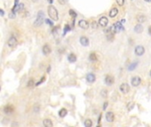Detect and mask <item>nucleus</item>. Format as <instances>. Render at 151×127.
Returning <instances> with one entry per match:
<instances>
[{"label": "nucleus", "instance_id": "30", "mask_svg": "<svg viewBox=\"0 0 151 127\" xmlns=\"http://www.w3.org/2000/svg\"><path fill=\"white\" fill-rule=\"evenodd\" d=\"M91 26H92V28H97V27H98V24H97V23H96L95 21H92V24H91Z\"/></svg>", "mask_w": 151, "mask_h": 127}, {"label": "nucleus", "instance_id": "2", "mask_svg": "<svg viewBox=\"0 0 151 127\" xmlns=\"http://www.w3.org/2000/svg\"><path fill=\"white\" fill-rule=\"evenodd\" d=\"M44 22V12L39 11L37 13V17L36 19V20L34 22V26L35 27H40Z\"/></svg>", "mask_w": 151, "mask_h": 127}, {"label": "nucleus", "instance_id": "26", "mask_svg": "<svg viewBox=\"0 0 151 127\" xmlns=\"http://www.w3.org/2000/svg\"><path fill=\"white\" fill-rule=\"evenodd\" d=\"M34 86H35V82H34V80L32 79L28 81V83H27V87H32Z\"/></svg>", "mask_w": 151, "mask_h": 127}, {"label": "nucleus", "instance_id": "17", "mask_svg": "<svg viewBox=\"0 0 151 127\" xmlns=\"http://www.w3.org/2000/svg\"><path fill=\"white\" fill-rule=\"evenodd\" d=\"M118 14V9L117 8H112L109 11V17L110 18H115Z\"/></svg>", "mask_w": 151, "mask_h": 127}, {"label": "nucleus", "instance_id": "27", "mask_svg": "<svg viewBox=\"0 0 151 127\" xmlns=\"http://www.w3.org/2000/svg\"><path fill=\"white\" fill-rule=\"evenodd\" d=\"M69 13L70 16H71L72 18H74V19H75L76 17H77V16H78L77 12L74 11V10H69Z\"/></svg>", "mask_w": 151, "mask_h": 127}, {"label": "nucleus", "instance_id": "19", "mask_svg": "<svg viewBox=\"0 0 151 127\" xmlns=\"http://www.w3.org/2000/svg\"><path fill=\"white\" fill-rule=\"evenodd\" d=\"M68 60L70 63H75L77 61V56L74 54V53H70L69 56H68Z\"/></svg>", "mask_w": 151, "mask_h": 127}, {"label": "nucleus", "instance_id": "42", "mask_svg": "<svg viewBox=\"0 0 151 127\" xmlns=\"http://www.w3.org/2000/svg\"><path fill=\"white\" fill-rule=\"evenodd\" d=\"M150 77H151V71H150Z\"/></svg>", "mask_w": 151, "mask_h": 127}, {"label": "nucleus", "instance_id": "24", "mask_svg": "<svg viewBox=\"0 0 151 127\" xmlns=\"http://www.w3.org/2000/svg\"><path fill=\"white\" fill-rule=\"evenodd\" d=\"M92 122L91 119H86L85 121V127H92Z\"/></svg>", "mask_w": 151, "mask_h": 127}, {"label": "nucleus", "instance_id": "1", "mask_svg": "<svg viewBox=\"0 0 151 127\" xmlns=\"http://www.w3.org/2000/svg\"><path fill=\"white\" fill-rule=\"evenodd\" d=\"M47 12H48V15H49V17L52 19V20H54V21H57L58 19H59V14H58V11L56 10V8L54 6H52V5H50L47 9Z\"/></svg>", "mask_w": 151, "mask_h": 127}, {"label": "nucleus", "instance_id": "36", "mask_svg": "<svg viewBox=\"0 0 151 127\" xmlns=\"http://www.w3.org/2000/svg\"><path fill=\"white\" fill-rule=\"evenodd\" d=\"M4 11L3 9H0V16H4Z\"/></svg>", "mask_w": 151, "mask_h": 127}, {"label": "nucleus", "instance_id": "21", "mask_svg": "<svg viewBox=\"0 0 151 127\" xmlns=\"http://www.w3.org/2000/svg\"><path fill=\"white\" fill-rule=\"evenodd\" d=\"M138 66V62H134V63H132L129 66H128V71H133V70L136 69V67Z\"/></svg>", "mask_w": 151, "mask_h": 127}, {"label": "nucleus", "instance_id": "20", "mask_svg": "<svg viewBox=\"0 0 151 127\" xmlns=\"http://www.w3.org/2000/svg\"><path fill=\"white\" fill-rule=\"evenodd\" d=\"M43 123H44V125L45 127H52L53 126V123H52V120L49 119V118L44 119V121H43Z\"/></svg>", "mask_w": 151, "mask_h": 127}, {"label": "nucleus", "instance_id": "40", "mask_svg": "<svg viewBox=\"0 0 151 127\" xmlns=\"http://www.w3.org/2000/svg\"><path fill=\"white\" fill-rule=\"evenodd\" d=\"M120 22L122 24H124V23H125V19H122V20H120Z\"/></svg>", "mask_w": 151, "mask_h": 127}, {"label": "nucleus", "instance_id": "3", "mask_svg": "<svg viewBox=\"0 0 151 127\" xmlns=\"http://www.w3.org/2000/svg\"><path fill=\"white\" fill-rule=\"evenodd\" d=\"M111 28H112V31L115 33H118V32H120L122 30H124V27H123V24H122L120 21L116 22V23H115L114 25L111 27Z\"/></svg>", "mask_w": 151, "mask_h": 127}, {"label": "nucleus", "instance_id": "41", "mask_svg": "<svg viewBox=\"0 0 151 127\" xmlns=\"http://www.w3.org/2000/svg\"><path fill=\"white\" fill-rule=\"evenodd\" d=\"M144 1H146V2H151V0H144Z\"/></svg>", "mask_w": 151, "mask_h": 127}, {"label": "nucleus", "instance_id": "6", "mask_svg": "<svg viewBox=\"0 0 151 127\" xmlns=\"http://www.w3.org/2000/svg\"><path fill=\"white\" fill-rule=\"evenodd\" d=\"M98 23H99V25L100 26V27H106L108 26V19L107 17L103 16V17H100V18H99Z\"/></svg>", "mask_w": 151, "mask_h": 127}, {"label": "nucleus", "instance_id": "8", "mask_svg": "<svg viewBox=\"0 0 151 127\" xmlns=\"http://www.w3.org/2000/svg\"><path fill=\"white\" fill-rule=\"evenodd\" d=\"M104 81H105L106 85H108V86H112L115 82V80H114V78H113V76H111V75H107V76L105 77Z\"/></svg>", "mask_w": 151, "mask_h": 127}, {"label": "nucleus", "instance_id": "39", "mask_svg": "<svg viewBox=\"0 0 151 127\" xmlns=\"http://www.w3.org/2000/svg\"><path fill=\"white\" fill-rule=\"evenodd\" d=\"M148 33H149V35H151V26L148 27Z\"/></svg>", "mask_w": 151, "mask_h": 127}, {"label": "nucleus", "instance_id": "7", "mask_svg": "<svg viewBox=\"0 0 151 127\" xmlns=\"http://www.w3.org/2000/svg\"><path fill=\"white\" fill-rule=\"evenodd\" d=\"M119 89H120V91H121L123 94H127L130 91V87L127 83H123L120 85Z\"/></svg>", "mask_w": 151, "mask_h": 127}, {"label": "nucleus", "instance_id": "12", "mask_svg": "<svg viewBox=\"0 0 151 127\" xmlns=\"http://www.w3.org/2000/svg\"><path fill=\"white\" fill-rule=\"evenodd\" d=\"M14 111V108L13 105H6L4 106V112L5 114H12V113Z\"/></svg>", "mask_w": 151, "mask_h": 127}, {"label": "nucleus", "instance_id": "13", "mask_svg": "<svg viewBox=\"0 0 151 127\" xmlns=\"http://www.w3.org/2000/svg\"><path fill=\"white\" fill-rule=\"evenodd\" d=\"M86 80H87V82H89V83H93L96 80L95 75H94L93 73H88V74L86 75Z\"/></svg>", "mask_w": 151, "mask_h": 127}, {"label": "nucleus", "instance_id": "34", "mask_svg": "<svg viewBox=\"0 0 151 127\" xmlns=\"http://www.w3.org/2000/svg\"><path fill=\"white\" fill-rule=\"evenodd\" d=\"M58 2H59L60 4H62V5L66 4V0H58Z\"/></svg>", "mask_w": 151, "mask_h": 127}, {"label": "nucleus", "instance_id": "10", "mask_svg": "<svg viewBox=\"0 0 151 127\" xmlns=\"http://www.w3.org/2000/svg\"><path fill=\"white\" fill-rule=\"evenodd\" d=\"M105 117H106V120H107L108 122H109V123H112L115 119V115L113 112H111V111H108V112L106 113V115H105Z\"/></svg>", "mask_w": 151, "mask_h": 127}, {"label": "nucleus", "instance_id": "43", "mask_svg": "<svg viewBox=\"0 0 151 127\" xmlns=\"http://www.w3.org/2000/svg\"><path fill=\"white\" fill-rule=\"evenodd\" d=\"M0 90H1V87H0Z\"/></svg>", "mask_w": 151, "mask_h": 127}, {"label": "nucleus", "instance_id": "4", "mask_svg": "<svg viewBox=\"0 0 151 127\" xmlns=\"http://www.w3.org/2000/svg\"><path fill=\"white\" fill-rule=\"evenodd\" d=\"M134 52H135V54H136L137 56L140 57V56H142V55L145 53V49H144L143 46H141V45H138V46L135 47Z\"/></svg>", "mask_w": 151, "mask_h": 127}, {"label": "nucleus", "instance_id": "32", "mask_svg": "<svg viewBox=\"0 0 151 127\" xmlns=\"http://www.w3.org/2000/svg\"><path fill=\"white\" fill-rule=\"evenodd\" d=\"M101 95L104 96V97H106L107 96V90H102L101 91Z\"/></svg>", "mask_w": 151, "mask_h": 127}, {"label": "nucleus", "instance_id": "25", "mask_svg": "<svg viewBox=\"0 0 151 127\" xmlns=\"http://www.w3.org/2000/svg\"><path fill=\"white\" fill-rule=\"evenodd\" d=\"M70 27H69V25H65V27H64V31H63V35H65L69 31H70Z\"/></svg>", "mask_w": 151, "mask_h": 127}, {"label": "nucleus", "instance_id": "14", "mask_svg": "<svg viewBox=\"0 0 151 127\" xmlns=\"http://www.w3.org/2000/svg\"><path fill=\"white\" fill-rule=\"evenodd\" d=\"M51 51H52L51 47H50L48 44L44 45V47H43V54L45 55V56H48V55L51 53Z\"/></svg>", "mask_w": 151, "mask_h": 127}, {"label": "nucleus", "instance_id": "9", "mask_svg": "<svg viewBox=\"0 0 151 127\" xmlns=\"http://www.w3.org/2000/svg\"><path fill=\"white\" fill-rule=\"evenodd\" d=\"M17 44V39L14 36H11L9 38V40L7 42V45L10 48H13Z\"/></svg>", "mask_w": 151, "mask_h": 127}, {"label": "nucleus", "instance_id": "38", "mask_svg": "<svg viewBox=\"0 0 151 127\" xmlns=\"http://www.w3.org/2000/svg\"><path fill=\"white\" fill-rule=\"evenodd\" d=\"M19 1H20V0H14V4H18Z\"/></svg>", "mask_w": 151, "mask_h": 127}, {"label": "nucleus", "instance_id": "33", "mask_svg": "<svg viewBox=\"0 0 151 127\" xmlns=\"http://www.w3.org/2000/svg\"><path fill=\"white\" fill-rule=\"evenodd\" d=\"M133 105H134V103H133V102L129 103V104H128V106H130V107H128V110H131V109H132V108H133Z\"/></svg>", "mask_w": 151, "mask_h": 127}, {"label": "nucleus", "instance_id": "22", "mask_svg": "<svg viewBox=\"0 0 151 127\" xmlns=\"http://www.w3.org/2000/svg\"><path fill=\"white\" fill-rule=\"evenodd\" d=\"M67 113H68V110H67L66 109H61L59 111L60 117H65V116H66V115H67Z\"/></svg>", "mask_w": 151, "mask_h": 127}, {"label": "nucleus", "instance_id": "35", "mask_svg": "<svg viewBox=\"0 0 151 127\" xmlns=\"http://www.w3.org/2000/svg\"><path fill=\"white\" fill-rule=\"evenodd\" d=\"M108 105V102H104V104H103V109H104V110L107 109Z\"/></svg>", "mask_w": 151, "mask_h": 127}, {"label": "nucleus", "instance_id": "31", "mask_svg": "<svg viewBox=\"0 0 151 127\" xmlns=\"http://www.w3.org/2000/svg\"><path fill=\"white\" fill-rule=\"evenodd\" d=\"M45 22H46V23H47L48 25H51L52 27V26H53V22L52 21H51V20H50V19H46V20H45Z\"/></svg>", "mask_w": 151, "mask_h": 127}, {"label": "nucleus", "instance_id": "23", "mask_svg": "<svg viewBox=\"0 0 151 127\" xmlns=\"http://www.w3.org/2000/svg\"><path fill=\"white\" fill-rule=\"evenodd\" d=\"M89 59H90L92 62L97 61V56H96L95 53H91L90 56H89Z\"/></svg>", "mask_w": 151, "mask_h": 127}, {"label": "nucleus", "instance_id": "18", "mask_svg": "<svg viewBox=\"0 0 151 127\" xmlns=\"http://www.w3.org/2000/svg\"><path fill=\"white\" fill-rule=\"evenodd\" d=\"M134 31H135L137 34L142 33V31H143V27H142V25H141L140 23H139L138 25L135 26V27H134Z\"/></svg>", "mask_w": 151, "mask_h": 127}, {"label": "nucleus", "instance_id": "28", "mask_svg": "<svg viewBox=\"0 0 151 127\" xmlns=\"http://www.w3.org/2000/svg\"><path fill=\"white\" fill-rule=\"evenodd\" d=\"M44 80H45V77L43 76L42 78H41V80H39V81H37V83H35V86H36V87H37V86H39V85H40L41 83H43V82H44Z\"/></svg>", "mask_w": 151, "mask_h": 127}, {"label": "nucleus", "instance_id": "15", "mask_svg": "<svg viewBox=\"0 0 151 127\" xmlns=\"http://www.w3.org/2000/svg\"><path fill=\"white\" fill-rule=\"evenodd\" d=\"M80 43H81V45L85 46V47L88 46L89 45V39L85 36H82L81 38H80Z\"/></svg>", "mask_w": 151, "mask_h": 127}, {"label": "nucleus", "instance_id": "37", "mask_svg": "<svg viewBox=\"0 0 151 127\" xmlns=\"http://www.w3.org/2000/svg\"><path fill=\"white\" fill-rule=\"evenodd\" d=\"M50 70H51V66L49 65V66H48V68H47V73H50Z\"/></svg>", "mask_w": 151, "mask_h": 127}, {"label": "nucleus", "instance_id": "16", "mask_svg": "<svg viewBox=\"0 0 151 127\" xmlns=\"http://www.w3.org/2000/svg\"><path fill=\"white\" fill-rule=\"evenodd\" d=\"M136 19L139 23H143V22H145L147 20V17L143 14H139L136 16Z\"/></svg>", "mask_w": 151, "mask_h": 127}, {"label": "nucleus", "instance_id": "5", "mask_svg": "<svg viewBox=\"0 0 151 127\" xmlns=\"http://www.w3.org/2000/svg\"><path fill=\"white\" fill-rule=\"evenodd\" d=\"M131 83L133 85V87H139L141 83V79H140V77L139 76H134L133 77V79L131 80Z\"/></svg>", "mask_w": 151, "mask_h": 127}, {"label": "nucleus", "instance_id": "11", "mask_svg": "<svg viewBox=\"0 0 151 127\" xmlns=\"http://www.w3.org/2000/svg\"><path fill=\"white\" fill-rule=\"evenodd\" d=\"M78 26L81 27L82 29H87L89 27V23L85 19H80L78 21Z\"/></svg>", "mask_w": 151, "mask_h": 127}, {"label": "nucleus", "instance_id": "29", "mask_svg": "<svg viewBox=\"0 0 151 127\" xmlns=\"http://www.w3.org/2000/svg\"><path fill=\"white\" fill-rule=\"evenodd\" d=\"M116 3L119 6H123L125 4V0H116Z\"/></svg>", "mask_w": 151, "mask_h": 127}]
</instances>
